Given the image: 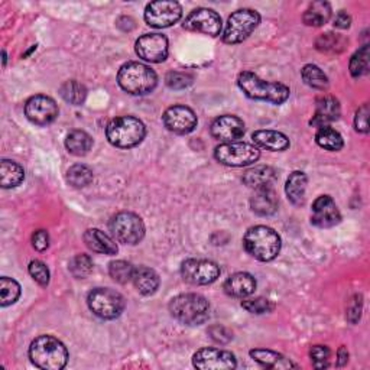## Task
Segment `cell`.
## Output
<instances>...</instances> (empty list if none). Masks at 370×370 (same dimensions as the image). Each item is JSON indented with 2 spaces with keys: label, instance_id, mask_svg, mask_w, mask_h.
Masks as SVG:
<instances>
[{
  "label": "cell",
  "instance_id": "6da1fadb",
  "mask_svg": "<svg viewBox=\"0 0 370 370\" xmlns=\"http://www.w3.org/2000/svg\"><path fill=\"white\" fill-rule=\"evenodd\" d=\"M239 88L252 100H262L272 105H282L290 97V87L282 83L265 81L255 73L243 71L237 78Z\"/></svg>",
  "mask_w": 370,
  "mask_h": 370
},
{
  "label": "cell",
  "instance_id": "7a4b0ae2",
  "mask_svg": "<svg viewBox=\"0 0 370 370\" xmlns=\"http://www.w3.org/2000/svg\"><path fill=\"white\" fill-rule=\"evenodd\" d=\"M29 357L40 369L61 370L68 362V350L58 338L52 335H40L30 343Z\"/></svg>",
  "mask_w": 370,
  "mask_h": 370
},
{
  "label": "cell",
  "instance_id": "3957f363",
  "mask_svg": "<svg viewBox=\"0 0 370 370\" xmlns=\"http://www.w3.org/2000/svg\"><path fill=\"white\" fill-rule=\"evenodd\" d=\"M281 237L268 226H255L246 232L243 246L246 252L261 262L273 261L281 252Z\"/></svg>",
  "mask_w": 370,
  "mask_h": 370
},
{
  "label": "cell",
  "instance_id": "277c9868",
  "mask_svg": "<svg viewBox=\"0 0 370 370\" xmlns=\"http://www.w3.org/2000/svg\"><path fill=\"white\" fill-rule=\"evenodd\" d=\"M171 316L187 326H201L210 317V304L198 294H181L169 302Z\"/></svg>",
  "mask_w": 370,
  "mask_h": 370
},
{
  "label": "cell",
  "instance_id": "5b68a950",
  "mask_svg": "<svg viewBox=\"0 0 370 370\" xmlns=\"http://www.w3.org/2000/svg\"><path fill=\"white\" fill-rule=\"evenodd\" d=\"M117 83L121 90H125L132 96H145L157 87L158 77L150 67L131 61V63L120 67Z\"/></svg>",
  "mask_w": 370,
  "mask_h": 370
},
{
  "label": "cell",
  "instance_id": "8992f818",
  "mask_svg": "<svg viewBox=\"0 0 370 370\" xmlns=\"http://www.w3.org/2000/svg\"><path fill=\"white\" fill-rule=\"evenodd\" d=\"M146 135V128L143 123L133 116H121L113 119L107 128V141L121 149H129L139 145Z\"/></svg>",
  "mask_w": 370,
  "mask_h": 370
},
{
  "label": "cell",
  "instance_id": "52a82bcc",
  "mask_svg": "<svg viewBox=\"0 0 370 370\" xmlns=\"http://www.w3.org/2000/svg\"><path fill=\"white\" fill-rule=\"evenodd\" d=\"M88 308L102 320H114L125 310V298L110 288H96L87 297Z\"/></svg>",
  "mask_w": 370,
  "mask_h": 370
},
{
  "label": "cell",
  "instance_id": "ba28073f",
  "mask_svg": "<svg viewBox=\"0 0 370 370\" xmlns=\"http://www.w3.org/2000/svg\"><path fill=\"white\" fill-rule=\"evenodd\" d=\"M261 157L258 146L246 142H227L214 149V158L226 167H248Z\"/></svg>",
  "mask_w": 370,
  "mask_h": 370
},
{
  "label": "cell",
  "instance_id": "9c48e42d",
  "mask_svg": "<svg viewBox=\"0 0 370 370\" xmlns=\"http://www.w3.org/2000/svg\"><path fill=\"white\" fill-rule=\"evenodd\" d=\"M261 23V15L253 9H239L229 16L223 32V42L236 45L248 40Z\"/></svg>",
  "mask_w": 370,
  "mask_h": 370
},
{
  "label": "cell",
  "instance_id": "30bf717a",
  "mask_svg": "<svg viewBox=\"0 0 370 370\" xmlns=\"http://www.w3.org/2000/svg\"><path fill=\"white\" fill-rule=\"evenodd\" d=\"M113 237L123 244H138L145 236V225L138 214L131 211L117 213L110 220Z\"/></svg>",
  "mask_w": 370,
  "mask_h": 370
},
{
  "label": "cell",
  "instance_id": "8fae6325",
  "mask_svg": "<svg viewBox=\"0 0 370 370\" xmlns=\"http://www.w3.org/2000/svg\"><path fill=\"white\" fill-rule=\"evenodd\" d=\"M181 275L191 285H208L217 281L220 266L207 259H187L181 265Z\"/></svg>",
  "mask_w": 370,
  "mask_h": 370
},
{
  "label": "cell",
  "instance_id": "7c38bea8",
  "mask_svg": "<svg viewBox=\"0 0 370 370\" xmlns=\"http://www.w3.org/2000/svg\"><path fill=\"white\" fill-rule=\"evenodd\" d=\"M182 16V8L174 0H157L145 9V20L150 28H169Z\"/></svg>",
  "mask_w": 370,
  "mask_h": 370
},
{
  "label": "cell",
  "instance_id": "4fadbf2b",
  "mask_svg": "<svg viewBox=\"0 0 370 370\" xmlns=\"http://www.w3.org/2000/svg\"><path fill=\"white\" fill-rule=\"evenodd\" d=\"M184 28L191 32H200L210 37H219L222 32V18L217 12L207 8L193 11L184 20Z\"/></svg>",
  "mask_w": 370,
  "mask_h": 370
},
{
  "label": "cell",
  "instance_id": "5bb4252c",
  "mask_svg": "<svg viewBox=\"0 0 370 370\" xmlns=\"http://www.w3.org/2000/svg\"><path fill=\"white\" fill-rule=\"evenodd\" d=\"M193 364L200 370H232L236 369L237 362L232 352L204 347L193 356Z\"/></svg>",
  "mask_w": 370,
  "mask_h": 370
},
{
  "label": "cell",
  "instance_id": "9a60e30c",
  "mask_svg": "<svg viewBox=\"0 0 370 370\" xmlns=\"http://www.w3.org/2000/svg\"><path fill=\"white\" fill-rule=\"evenodd\" d=\"M165 128L177 135L191 133L197 128V116L193 109L187 106H171L162 116Z\"/></svg>",
  "mask_w": 370,
  "mask_h": 370
},
{
  "label": "cell",
  "instance_id": "2e32d148",
  "mask_svg": "<svg viewBox=\"0 0 370 370\" xmlns=\"http://www.w3.org/2000/svg\"><path fill=\"white\" fill-rule=\"evenodd\" d=\"M135 51L139 58L148 61V63H164L168 56V40L161 34L142 35L135 44Z\"/></svg>",
  "mask_w": 370,
  "mask_h": 370
},
{
  "label": "cell",
  "instance_id": "e0dca14e",
  "mask_svg": "<svg viewBox=\"0 0 370 370\" xmlns=\"http://www.w3.org/2000/svg\"><path fill=\"white\" fill-rule=\"evenodd\" d=\"M26 117L38 126H47L52 123L58 116L56 103L44 95L30 97L25 105Z\"/></svg>",
  "mask_w": 370,
  "mask_h": 370
},
{
  "label": "cell",
  "instance_id": "ac0fdd59",
  "mask_svg": "<svg viewBox=\"0 0 370 370\" xmlns=\"http://www.w3.org/2000/svg\"><path fill=\"white\" fill-rule=\"evenodd\" d=\"M342 222L340 210L330 196H320L311 208V223L321 229L334 227Z\"/></svg>",
  "mask_w": 370,
  "mask_h": 370
},
{
  "label": "cell",
  "instance_id": "d6986e66",
  "mask_svg": "<svg viewBox=\"0 0 370 370\" xmlns=\"http://www.w3.org/2000/svg\"><path fill=\"white\" fill-rule=\"evenodd\" d=\"M210 131L214 139L227 143V142H237V139L243 138L246 128L240 117L233 114H225L217 117L211 123Z\"/></svg>",
  "mask_w": 370,
  "mask_h": 370
},
{
  "label": "cell",
  "instance_id": "ffe728a7",
  "mask_svg": "<svg viewBox=\"0 0 370 370\" xmlns=\"http://www.w3.org/2000/svg\"><path fill=\"white\" fill-rule=\"evenodd\" d=\"M225 292L229 297L233 298H246L255 292L256 290V280L251 275L246 272H237L230 275L225 285Z\"/></svg>",
  "mask_w": 370,
  "mask_h": 370
},
{
  "label": "cell",
  "instance_id": "44dd1931",
  "mask_svg": "<svg viewBox=\"0 0 370 370\" xmlns=\"http://www.w3.org/2000/svg\"><path fill=\"white\" fill-rule=\"evenodd\" d=\"M342 114V107L338 100L333 96H323L317 100L316 114L311 120V125L317 128L328 126V123L337 120Z\"/></svg>",
  "mask_w": 370,
  "mask_h": 370
},
{
  "label": "cell",
  "instance_id": "7402d4cb",
  "mask_svg": "<svg viewBox=\"0 0 370 370\" xmlns=\"http://www.w3.org/2000/svg\"><path fill=\"white\" fill-rule=\"evenodd\" d=\"M252 139H253L255 146L266 149V150H272V152L287 150L291 145L287 135H284L281 132H276V131H269V129L256 131L252 135Z\"/></svg>",
  "mask_w": 370,
  "mask_h": 370
},
{
  "label": "cell",
  "instance_id": "603a6c76",
  "mask_svg": "<svg viewBox=\"0 0 370 370\" xmlns=\"http://www.w3.org/2000/svg\"><path fill=\"white\" fill-rule=\"evenodd\" d=\"M84 243L87 244V248L90 251L96 253L109 255V256L117 253L116 241L99 229H88L84 233Z\"/></svg>",
  "mask_w": 370,
  "mask_h": 370
},
{
  "label": "cell",
  "instance_id": "cb8c5ba5",
  "mask_svg": "<svg viewBox=\"0 0 370 370\" xmlns=\"http://www.w3.org/2000/svg\"><path fill=\"white\" fill-rule=\"evenodd\" d=\"M132 282L142 295H152V294H155L160 288V276L155 270L150 268L138 266L133 270Z\"/></svg>",
  "mask_w": 370,
  "mask_h": 370
},
{
  "label": "cell",
  "instance_id": "d4e9b609",
  "mask_svg": "<svg viewBox=\"0 0 370 370\" xmlns=\"http://www.w3.org/2000/svg\"><path fill=\"white\" fill-rule=\"evenodd\" d=\"M252 211L258 215H272L278 210V196L272 187L255 190L253 197L251 198Z\"/></svg>",
  "mask_w": 370,
  "mask_h": 370
},
{
  "label": "cell",
  "instance_id": "484cf974",
  "mask_svg": "<svg viewBox=\"0 0 370 370\" xmlns=\"http://www.w3.org/2000/svg\"><path fill=\"white\" fill-rule=\"evenodd\" d=\"M251 357L268 369H278V370H285L291 367H297L295 363H292L290 359L282 356L281 353H276L266 349H253L251 350Z\"/></svg>",
  "mask_w": 370,
  "mask_h": 370
},
{
  "label": "cell",
  "instance_id": "4316f807",
  "mask_svg": "<svg viewBox=\"0 0 370 370\" xmlns=\"http://www.w3.org/2000/svg\"><path fill=\"white\" fill-rule=\"evenodd\" d=\"M275 179L276 172L270 167H255L243 174V182L255 190L272 187Z\"/></svg>",
  "mask_w": 370,
  "mask_h": 370
},
{
  "label": "cell",
  "instance_id": "83f0119b",
  "mask_svg": "<svg viewBox=\"0 0 370 370\" xmlns=\"http://www.w3.org/2000/svg\"><path fill=\"white\" fill-rule=\"evenodd\" d=\"M306 175L301 171H295L290 175L285 185V193L288 200L294 205H302L305 201V191H306Z\"/></svg>",
  "mask_w": 370,
  "mask_h": 370
},
{
  "label": "cell",
  "instance_id": "f1b7e54d",
  "mask_svg": "<svg viewBox=\"0 0 370 370\" xmlns=\"http://www.w3.org/2000/svg\"><path fill=\"white\" fill-rule=\"evenodd\" d=\"M23 179L25 171L19 164L8 160L0 162V184L4 189H15Z\"/></svg>",
  "mask_w": 370,
  "mask_h": 370
},
{
  "label": "cell",
  "instance_id": "f546056e",
  "mask_svg": "<svg viewBox=\"0 0 370 370\" xmlns=\"http://www.w3.org/2000/svg\"><path fill=\"white\" fill-rule=\"evenodd\" d=\"M331 18V6L330 4L324 2V0H318V2H313L308 9L305 11L302 20L308 26H323L326 25Z\"/></svg>",
  "mask_w": 370,
  "mask_h": 370
},
{
  "label": "cell",
  "instance_id": "4dcf8cb0",
  "mask_svg": "<svg viewBox=\"0 0 370 370\" xmlns=\"http://www.w3.org/2000/svg\"><path fill=\"white\" fill-rule=\"evenodd\" d=\"M66 148L76 157H84L92 148L91 136L84 131H71L66 139Z\"/></svg>",
  "mask_w": 370,
  "mask_h": 370
},
{
  "label": "cell",
  "instance_id": "1f68e13d",
  "mask_svg": "<svg viewBox=\"0 0 370 370\" xmlns=\"http://www.w3.org/2000/svg\"><path fill=\"white\" fill-rule=\"evenodd\" d=\"M59 95L67 103H70L73 106H81L85 102L87 90L81 83H78L76 80H70V81H66L63 85H61Z\"/></svg>",
  "mask_w": 370,
  "mask_h": 370
},
{
  "label": "cell",
  "instance_id": "d6a6232c",
  "mask_svg": "<svg viewBox=\"0 0 370 370\" xmlns=\"http://www.w3.org/2000/svg\"><path fill=\"white\" fill-rule=\"evenodd\" d=\"M316 142L318 143V146H321L326 150H331V152H337L340 150L345 145L343 136L338 133L335 129L330 128V126H323L318 128V132L316 135Z\"/></svg>",
  "mask_w": 370,
  "mask_h": 370
},
{
  "label": "cell",
  "instance_id": "836d02e7",
  "mask_svg": "<svg viewBox=\"0 0 370 370\" xmlns=\"http://www.w3.org/2000/svg\"><path fill=\"white\" fill-rule=\"evenodd\" d=\"M302 80L306 85L316 90H326L328 87V78L323 70L314 64H306L301 71Z\"/></svg>",
  "mask_w": 370,
  "mask_h": 370
},
{
  "label": "cell",
  "instance_id": "e575fe53",
  "mask_svg": "<svg viewBox=\"0 0 370 370\" xmlns=\"http://www.w3.org/2000/svg\"><path fill=\"white\" fill-rule=\"evenodd\" d=\"M19 297L20 285L15 280H12V278H0V304H2V306L15 304Z\"/></svg>",
  "mask_w": 370,
  "mask_h": 370
},
{
  "label": "cell",
  "instance_id": "d590c367",
  "mask_svg": "<svg viewBox=\"0 0 370 370\" xmlns=\"http://www.w3.org/2000/svg\"><path fill=\"white\" fill-rule=\"evenodd\" d=\"M67 182L74 189H84L92 182V171L81 164L73 165L67 171Z\"/></svg>",
  "mask_w": 370,
  "mask_h": 370
},
{
  "label": "cell",
  "instance_id": "8d00e7d4",
  "mask_svg": "<svg viewBox=\"0 0 370 370\" xmlns=\"http://www.w3.org/2000/svg\"><path fill=\"white\" fill-rule=\"evenodd\" d=\"M133 270L135 268L126 261H113L109 265V273L117 284H128L132 281Z\"/></svg>",
  "mask_w": 370,
  "mask_h": 370
},
{
  "label": "cell",
  "instance_id": "74e56055",
  "mask_svg": "<svg viewBox=\"0 0 370 370\" xmlns=\"http://www.w3.org/2000/svg\"><path fill=\"white\" fill-rule=\"evenodd\" d=\"M369 73V45H363L356 51L350 59V74L354 78L363 77Z\"/></svg>",
  "mask_w": 370,
  "mask_h": 370
},
{
  "label": "cell",
  "instance_id": "f35d334b",
  "mask_svg": "<svg viewBox=\"0 0 370 370\" xmlns=\"http://www.w3.org/2000/svg\"><path fill=\"white\" fill-rule=\"evenodd\" d=\"M347 45V40L342 35H337L333 32L323 34L317 40V49L321 52H340Z\"/></svg>",
  "mask_w": 370,
  "mask_h": 370
},
{
  "label": "cell",
  "instance_id": "ab89813d",
  "mask_svg": "<svg viewBox=\"0 0 370 370\" xmlns=\"http://www.w3.org/2000/svg\"><path fill=\"white\" fill-rule=\"evenodd\" d=\"M68 269L77 280H84L92 272V261L88 255H77L70 261Z\"/></svg>",
  "mask_w": 370,
  "mask_h": 370
},
{
  "label": "cell",
  "instance_id": "60d3db41",
  "mask_svg": "<svg viewBox=\"0 0 370 370\" xmlns=\"http://www.w3.org/2000/svg\"><path fill=\"white\" fill-rule=\"evenodd\" d=\"M241 306L246 311L251 314H266L273 310V304L266 298H252V299H244L241 301Z\"/></svg>",
  "mask_w": 370,
  "mask_h": 370
},
{
  "label": "cell",
  "instance_id": "b9f144b4",
  "mask_svg": "<svg viewBox=\"0 0 370 370\" xmlns=\"http://www.w3.org/2000/svg\"><path fill=\"white\" fill-rule=\"evenodd\" d=\"M29 275L34 278V281L38 282L41 287H47L49 284V269L48 266L41 261H32L28 266Z\"/></svg>",
  "mask_w": 370,
  "mask_h": 370
},
{
  "label": "cell",
  "instance_id": "7bdbcfd3",
  "mask_svg": "<svg viewBox=\"0 0 370 370\" xmlns=\"http://www.w3.org/2000/svg\"><path fill=\"white\" fill-rule=\"evenodd\" d=\"M167 85L174 90H184L193 84V77L187 73H181V71H171L165 77Z\"/></svg>",
  "mask_w": 370,
  "mask_h": 370
},
{
  "label": "cell",
  "instance_id": "ee69618b",
  "mask_svg": "<svg viewBox=\"0 0 370 370\" xmlns=\"http://www.w3.org/2000/svg\"><path fill=\"white\" fill-rule=\"evenodd\" d=\"M310 356H311L314 367H317V369L328 367L330 349L327 346H314V347H311Z\"/></svg>",
  "mask_w": 370,
  "mask_h": 370
},
{
  "label": "cell",
  "instance_id": "f6af8a7d",
  "mask_svg": "<svg viewBox=\"0 0 370 370\" xmlns=\"http://www.w3.org/2000/svg\"><path fill=\"white\" fill-rule=\"evenodd\" d=\"M354 128L360 133H367L369 132V105H363L356 112Z\"/></svg>",
  "mask_w": 370,
  "mask_h": 370
},
{
  "label": "cell",
  "instance_id": "bcb514c9",
  "mask_svg": "<svg viewBox=\"0 0 370 370\" xmlns=\"http://www.w3.org/2000/svg\"><path fill=\"white\" fill-rule=\"evenodd\" d=\"M32 246L38 252H44L48 249L49 246V236L45 230H37L32 234Z\"/></svg>",
  "mask_w": 370,
  "mask_h": 370
},
{
  "label": "cell",
  "instance_id": "7dc6e473",
  "mask_svg": "<svg viewBox=\"0 0 370 370\" xmlns=\"http://www.w3.org/2000/svg\"><path fill=\"white\" fill-rule=\"evenodd\" d=\"M360 314H362V298L356 295L347 308V320L352 324H356L360 320Z\"/></svg>",
  "mask_w": 370,
  "mask_h": 370
},
{
  "label": "cell",
  "instance_id": "c3c4849f",
  "mask_svg": "<svg viewBox=\"0 0 370 370\" xmlns=\"http://www.w3.org/2000/svg\"><path fill=\"white\" fill-rule=\"evenodd\" d=\"M350 23H352V18L345 11H340L334 18V26L338 29H347L350 28Z\"/></svg>",
  "mask_w": 370,
  "mask_h": 370
},
{
  "label": "cell",
  "instance_id": "681fc988",
  "mask_svg": "<svg viewBox=\"0 0 370 370\" xmlns=\"http://www.w3.org/2000/svg\"><path fill=\"white\" fill-rule=\"evenodd\" d=\"M337 357H338V360H337V364H338V366H343V364L347 363V360H349V352H347V349H346L345 346H342L340 349H338Z\"/></svg>",
  "mask_w": 370,
  "mask_h": 370
},
{
  "label": "cell",
  "instance_id": "f907efd6",
  "mask_svg": "<svg viewBox=\"0 0 370 370\" xmlns=\"http://www.w3.org/2000/svg\"><path fill=\"white\" fill-rule=\"evenodd\" d=\"M5 64H6V52L4 51V66H5Z\"/></svg>",
  "mask_w": 370,
  "mask_h": 370
}]
</instances>
